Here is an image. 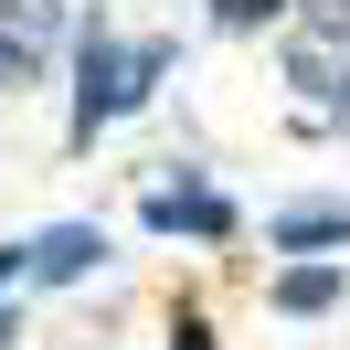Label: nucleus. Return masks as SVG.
Here are the masks:
<instances>
[{"label": "nucleus", "instance_id": "obj_1", "mask_svg": "<svg viewBox=\"0 0 350 350\" xmlns=\"http://www.w3.org/2000/svg\"><path fill=\"white\" fill-rule=\"evenodd\" d=\"M75 75H85V85H75V138H96L107 117H128L138 96H149L159 75H170V43H138V53H117L107 32H85V53H75Z\"/></svg>", "mask_w": 350, "mask_h": 350}, {"label": "nucleus", "instance_id": "obj_2", "mask_svg": "<svg viewBox=\"0 0 350 350\" xmlns=\"http://www.w3.org/2000/svg\"><path fill=\"white\" fill-rule=\"evenodd\" d=\"M286 75H297L308 96H340L350 85V11H308V22L286 32Z\"/></svg>", "mask_w": 350, "mask_h": 350}, {"label": "nucleus", "instance_id": "obj_3", "mask_svg": "<svg viewBox=\"0 0 350 350\" xmlns=\"http://www.w3.org/2000/svg\"><path fill=\"white\" fill-rule=\"evenodd\" d=\"M53 22H64V0H0V85H32Z\"/></svg>", "mask_w": 350, "mask_h": 350}, {"label": "nucleus", "instance_id": "obj_4", "mask_svg": "<svg viewBox=\"0 0 350 350\" xmlns=\"http://www.w3.org/2000/svg\"><path fill=\"white\" fill-rule=\"evenodd\" d=\"M96 255H107V234H96V223H53L43 244H22V265H32V276H43V286H64V276H85Z\"/></svg>", "mask_w": 350, "mask_h": 350}, {"label": "nucleus", "instance_id": "obj_5", "mask_svg": "<svg viewBox=\"0 0 350 350\" xmlns=\"http://www.w3.org/2000/svg\"><path fill=\"white\" fill-rule=\"evenodd\" d=\"M276 244L308 255V244H350V202H308V213H276Z\"/></svg>", "mask_w": 350, "mask_h": 350}, {"label": "nucleus", "instance_id": "obj_6", "mask_svg": "<svg viewBox=\"0 0 350 350\" xmlns=\"http://www.w3.org/2000/svg\"><path fill=\"white\" fill-rule=\"evenodd\" d=\"M149 223H159V234H180V223H191V234H223L234 213H223L213 191H149Z\"/></svg>", "mask_w": 350, "mask_h": 350}, {"label": "nucleus", "instance_id": "obj_7", "mask_svg": "<svg viewBox=\"0 0 350 350\" xmlns=\"http://www.w3.org/2000/svg\"><path fill=\"white\" fill-rule=\"evenodd\" d=\"M329 297H340V265H297V276L276 286V308H286V319H308V308H329Z\"/></svg>", "mask_w": 350, "mask_h": 350}, {"label": "nucleus", "instance_id": "obj_8", "mask_svg": "<svg viewBox=\"0 0 350 350\" xmlns=\"http://www.w3.org/2000/svg\"><path fill=\"white\" fill-rule=\"evenodd\" d=\"M213 22L223 32H255V22H276V0H213Z\"/></svg>", "mask_w": 350, "mask_h": 350}, {"label": "nucleus", "instance_id": "obj_9", "mask_svg": "<svg viewBox=\"0 0 350 350\" xmlns=\"http://www.w3.org/2000/svg\"><path fill=\"white\" fill-rule=\"evenodd\" d=\"M170 350H213V329H202V319H180V329H170Z\"/></svg>", "mask_w": 350, "mask_h": 350}, {"label": "nucleus", "instance_id": "obj_10", "mask_svg": "<svg viewBox=\"0 0 350 350\" xmlns=\"http://www.w3.org/2000/svg\"><path fill=\"white\" fill-rule=\"evenodd\" d=\"M11 340H22V329H11V319H0V350H11Z\"/></svg>", "mask_w": 350, "mask_h": 350}, {"label": "nucleus", "instance_id": "obj_11", "mask_svg": "<svg viewBox=\"0 0 350 350\" xmlns=\"http://www.w3.org/2000/svg\"><path fill=\"white\" fill-rule=\"evenodd\" d=\"M308 11H350V0H308Z\"/></svg>", "mask_w": 350, "mask_h": 350}]
</instances>
